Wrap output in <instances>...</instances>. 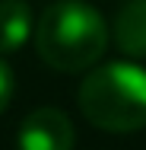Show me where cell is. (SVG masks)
<instances>
[{"instance_id": "6", "label": "cell", "mask_w": 146, "mask_h": 150, "mask_svg": "<svg viewBox=\"0 0 146 150\" xmlns=\"http://www.w3.org/2000/svg\"><path fill=\"white\" fill-rule=\"evenodd\" d=\"M13 90H16V83H13V70H10V64H6V61L0 58V112L10 105Z\"/></svg>"}, {"instance_id": "2", "label": "cell", "mask_w": 146, "mask_h": 150, "mask_svg": "<svg viewBox=\"0 0 146 150\" xmlns=\"http://www.w3.org/2000/svg\"><path fill=\"white\" fill-rule=\"evenodd\" d=\"M80 109L95 128L111 134L146 128V70L130 61L95 67L80 83Z\"/></svg>"}, {"instance_id": "5", "label": "cell", "mask_w": 146, "mask_h": 150, "mask_svg": "<svg viewBox=\"0 0 146 150\" xmlns=\"http://www.w3.org/2000/svg\"><path fill=\"white\" fill-rule=\"evenodd\" d=\"M32 29V6L26 0H0V58L19 51Z\"/></svg>"}, {"instance_id": "1", "label": "cell", "mask_w": 146, "mask_h": 150, "mask_svg": "<svg viewBox=\"0 0 146 150\" xmlns=\"http://www.w3.org/2000/svg\"><path fill=\"white\" fill-rule=\"evenodd\" d=\"M108 23L83 0H54L35 26V51L48 67L64 74L89 70L108 51Z\"/></svg>"}, {"instance_id": "4", "label": "cell", "mask_w": 146, "mask_h": 150, "mask_svg": "<svg viewBox=\"0 0 146 150\" xmlns=\"http://www.w3.org/2000/svg\"><path fill=\"white\" fill-rule=\"evenodd\" d=\"M115 42L130 58H146V0H127L115 16Z\"/></svg>"}, {"instance_id": "3", "label": "cell", "mask_w": 146, "mask_h": 150, "mask_svg": "<svg viewBox=\"0 0 146 150\" xmlns=\"http://www.w3.org/2000/svg\"><path fill=\"white\" fill-rule=\"evenodd\" d=\"M73 141H76L73 121L54 105H41L29 112L16 134L19 150H73Z\"/></svg>"}]
</instances>
